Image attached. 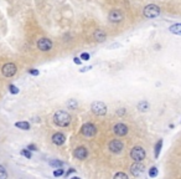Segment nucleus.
<instances>
[{
    "label": "nucleus",
    "mask_w": 181,
    "mask_h": 179,
    "mask_svg": "<svg viewBox=\"0 0 181 179\" xmlns=\"http://www.w3.org/2000/svg\"><path fill=\"white\" fill-rule=\"evenodd\" d=\"M54 122L58 127H67L71 123V116L65 111H57L54 116Z\"/></svg>",
    "instance_id": "nucleus-1"
},
{
    "label": "nucleus",
    "mask_w": 181,
    "mask_h": 179,
    "mask_svg": "<svg viewBox=\"0 0 181 179\" xmlns=\"http://www.w3.org/2000/svg\"><path fill=\"white\" fill-rule=\"evenodd\" d=\"M144 13V16L148 18V19H154V18H158L160 15V8L156 6L155 4H149L144 8L143 10Z\"/></svg>",
    "instance_id": "nucleus-2"
},
{
    "label": "nucleus",
    "mask_w": 181,
    "mask_h": 179,
    "mask_svg": "<svg viewBox=\"0 0 181 179\" xmlns=\"http://www.w3.org/2000/svg\"><path fill=\"white\" fill-rule=\"evenodd\" d=\"M145 155H146L145 149L143 148V147H140V145L133 147L132 151H130V157H132V159H134L135 162H142L145 158Z\"/></svg>",
    "instance_id": "nucleus-3"
},
{
    "label": "nucleus",
    "mask_w": 181,
    "mask_h": 179,
    "mask_svg": "<svg viewBox=\"0 0 181 179\" xmlns=\"http://www.w3.org/2000/svg\"><path fill=\"white\" fill-rule=\"evenodd\" d=\"M91 110H92V112L96 116H104L107 113V106L103 102H100V101L93 102L92 106H91Z\"/></svg>",
    "instance_id": "nucleus-4"
},
{
    "label": "nucleus",
    "mask_w": 181,
    "mask_h": 179,
    "mask_svg": "<svg viewBox=\"0 0 181 179\" xmlns=\"http://www.w3.org/2000/svg\"><path fill=\"white\" fill-rule=\"evenodd\" d=\"M81 133L84 136V137H94L96 133H97V127L93 124V123H84L82 127H81Z\"/></svg>",
    "instance_id": "nucleus-5"
},
{
    "label": "nucleus",
    "mask_w": 181,
    "mask_h": 179,
    "mask_svg": "<svg viewBox=\"0 0 181 179\" xmlns=\"http://www.w3.org/2000/svg\"><path fill=\"white\" fill-rule=\"evenodd\" d=\"M37 49L40 51H44V52H47L52 49V41L47 39V37H41L37 40Z\"/></svg>",
    "instance_id": "nucleus-6"
},
{
    "label": "nucleus",
    "mask_w": 181,
    "mask_h": 179,
    "mask_svg": "<svg viewBox=\"0 0 181 179\" xmlns=\"http://www.w3.org/2000/svg\"><path fill=\"white\" fill-rule=\"evenodd\" d=\"M16 71H17V67L15 64H13V62H8V64H5L2 69V72L5 77H13L16 73Z\"/></svg>",
    "instance_id": "nucleus-7"
},
{
    "label": "nucleus",
    "mask_w": 181,
    "mask_h": 179,
    "mask_svg": "<svg viewBox=\"0 0 181 179\" xmlns=\"http://www.w3.org/2000/svg\"><path fill=\"white\" fill-rule=\"evenodd\" d=\"M108 19H109V21H112V23H120L124 19V15L122 13V10L113 9V10H110V13L108 14Z\"/></svg>",
    "instance_id": "nucleus-8"
},
{
    "label": "nucleus",
    "mask_w": 181,
    "mask_h": 179,
    "mask_svg": "<svg viewBox=\"0 0 181 179\" xmlns=\"http://www.w3.org/2000/svg\"><path fill=\"white\" fill-rule=\"evenodd\" d=\"M109 151L110 152H113L115 154H119V153H122L123 149H124V143L122 141H119V139H114L109 143Z\"/></svg>",
    "instance_id": "nucleus-9"
},
{
    "label": "nucleus",
    "mask_w": 181,
    "mask_h": 179,
    "mask_svg": "<svg viewBox=\"0 0 181 179\" xmlns=\"http://www.w3.org/2000/svg\"><path fill=\"white\" fill-rule=\"evenodd\" d=\"M144 169H145L144 164H142L140 162H135L134 164L130 165V172H132V174H133L134 177L142 175V174L144 173Z\"/></svg>",
    "instance_id": "nucleus-10"
},
{
    "label": "nucleus",
    "mask_w": 181,
    "mask_h": 179,
    "mask_svg": "<svg viewBox=\"0 0 181 179\" xmlns=\"http://www.w3.org/2000/svg\"><path fill=\"white\" fill-rule=\"evenodd\" d=\"M128 126L127 124H124V123H117L114 127H113V132H114V134H117V136H119V137H123V136H125V134H128Z\"/></svg>",
    "instance_id": "nucleus-11"
},
{
    "label": "nucleus",
    "mask_w": 181,
    "mask_h": 179,
    "mask_svg": "<svg viewBox=\"0 0 181 179\" xmlns=\"http://www.w3.org/2000/svg\"><path fill=\"white\" fill-rule=\"evenodd\" d=\"M73 155H75V158H77V159H86L87 158V155H88V151H87V148L86 147H83V145H81V147H77V148L75 149V152H73Z\"/></svg>",
    "instance_id": "nucleus-12"
},
{
    "label": "nucleus",
    "mask_w": 181,
    "mask_h": 179,
    "mask_svg": "<svg viewBox=\"0 0 181 179\" xmlns=\"http://www.w3.org/2000/svg\"><path fill=\"white\" fill-rule=\"evenodd\" d=\"M52 142L56 144V145H62L65 142H66V137L63 133L61 132H56L54 136H52Z\"/></svg>",
    "instance_id": "nucleus-13"
},
{
    "label": "nucleus",
    "mask_w": 181,
    "mask_h": 179,
    "mask_svg": "<svg viewBox=\"0 0 181 179\" xmlns=\"http://www.w3.org/2000/svg\"><path fill=\"white\" fill-rule=\"evenodd\" d=\"M106 34L103 33L102 30H96L94 31V40H97L98 43H103V41L106 40Z\"/></svg>",
    "instance_id": "nucleus-14"
},
{
    "label": "nucleus",
    "mask_w": 181,
    "mask_h": 179,
    "mask_svg": "<svg viewBox=\"0 0 181 179\" xmlns=\"http://www.w3.org/2000/svg\"><path fill=\"white\" fill-rule=\"evenodd\" d=\"M169 31L173 33L175 35H180L181 36V24H174L169 27Z\"/></svg>",
    "instance_id": "nucleus-15"
},
{
    "label": "nucleus",
    "mask_w": 181,
    "mask_h": 179,
    "mask_svg": "<svg viewBox=\"0 0 181 179\" xmlns=\"http://www.w3.org/2000/svg\"><path fill=\"white\" fill-rule=\"evenodd\" d=\"M15 126L20 129H24V131H29L30 129V123L26 122V121H23V122H16Z\"/></svg>",
    "instance_id": "nucleus-16"
},
{
    "label": "nucleus",
    "mask_w": 181,
    "mask_h": 179,
    "mask_svg": "<svg viewBox=\"0 0 181 179\" xmlns=\"http://www.w3.org/2000/svg\"><path fill=\"white\" fill-rule=\"evenodd\" d=\"M161 147H163V139H160V141L156 143V145H155V151H154V155H155V158H158V157H159L160 151H161Z\"/></svg>",
    "instance_id": "nucleus-17"
},
{
    "label": "nucleus",
    "mask_w": 181,
    "mask_h": 179,
    "mask_svg": "<svg viewBox=\"0 0 181 179\" xmlns=\"http://www.w3.org/2000/svg\"><path fill=\"white\" fill-rule=\"evenodd\" d=\"M138 108L140 110V111H143V112H145V111H148L149 110V103L146 102V101H142L139 104H138Z\"/></svg>",
    "instance_id": "nucleus-18"
},
{
    "label": "nucleus",
    "mask_w": 181,
    "mask_h": 179,
    "mask_svg": "<svg viewBox=\"0 0 181 179\" xmlns=\"http://www.w3.org/2000/svg\"><path fill=\"white\" fill-rule=\"evenodd\" d=\"M158 175V168L156 167H152L149 169V177L150 178H155Z\"/></svg>",
    "instance_id": "nucleus-19"
},
{
    "label": "nucleus",
    "mask_w": 181,
    "mask_h": 179,
    "mask_svg": "<svg viewBox=\"0 0 181 179\" xmlns=\"http://www.w3.org/2000/svg\"><path fill=\"white\" fill-rule=\"evenodd\" d=\"M50 165L54 167V168H62L63 163L61 161H51V162H50Z\"/></svg>",
    "instance_id": "nucleus-20"
},
{
    "label": "nucleus",
    "mask_w": 181,
    "mask_h": 179,
    "mask_svg": "<svg viewBox=\"0 0 181 179\" xmlns=\"http://www.w3.org/2000/svg\"><path fill=\"white\" fill-rule=\"evenodd\" d=\"M8 174H6V171H5V168L3 165H0V179L2 178H6Z\"/></svg>",
    "instance_id": "nucleus-21"
},
{
    "label": "nucleus",
    "mask_w": 181,
    "mask_h": 179,
    "mask_svg": "<svg viewBox=\"0 0 181 179\" xmlns=\"http://www.w3.org/2000/svg\"><path fill=\"white\" fill-rule=\"evenodd\" d=\"M9 90H10V92H11L13 94H16V93H19V88H17L16 86H14V85H10Z\"/></svg>",
    "instance_id": "nucleus-22"
},
{
    "label": "nucleus",
    "mask_w": 181,
    "mask_h": 179,
    "mask_svg": "<svg viewBox=\"0 0 181 179\" xmlns=\"http://www.w3.org/2000/svg\"><path fill=\"white\" fill-rule=\"evenodd\" d=\"M114 178H115V179H118V178H124V179H127V178H128V175H127L125 173L119 172V173H117V174L114 175Z\"/></svg>",
    "instance_id": "nucleus-23"
},
{
    "label": "nucleus",
    "mask_w": 181,
    "mask_h": 179,
    "mask_svg": "<svg viewBox=\"0 0 181 179\" xmlns=\"http://www.w3.org/2000/svg\"><path fill=\"white\" fill-rule=\"evenodd\" d=\"M54 175H55V177H61V175H63V171L61 169V168H58L57 171L54 172Z\"/></svg>",
    "instance_id": "nucleus-24"
},
{
    "label": "nucleus",
    "mask_w": 181,
    "mask_h": 179,
    "mask_svg": "<svg viewBox=\"0 0 181 179\" xmlns=\"http://www.w3.org/2000/svg\"><path fill=\"white\" fill-rule=\"evenodd\" d=\"M21 154H23L24 157H26V158H31V153H30L27 149H23V151H21Z\"/></svg>",
    "instance_id": "nucleus-25"
},
{
    "label": "nucleus",
    "mask_w": 181,
    "mask_h": 179,
    "mask_svg": "<svg viewBox=\"0 0 181 179\" xmlns=\"http://www.w3.org/2000/svg\"><path fill=\"white\" fill-rule=\"evenodd\" d=\"M29 73H30V75H32V76H37L38 75V71L36 69H31V70H29Z\"/></svg>",
    "instance_id": "nucleus-26"
},
{
    "label": "nucleus",
    "mask_w": 181,
    "mask_h": 179,
    "mask_svg": "<svg viewBox=\"0 0 181 179\" xmlns=\"http://www.w3.org/2000/svg\"><path fill=\"white\" fill-rule=\"evenodd\" d=\"M81 60H84V61L89 60V54H87V52H83V54L81 55Z\"/></svg>",
    "instance_id": "nucleus-27"
},
{
    "label": "nucleus",
    "mask_w": 181,
    "mask_h": 179,
    "mask_svg": "<svg viewBox=\"0 0 181 179\" xmlns=\"http://www.w3.org/2000/svg\"><path fill=\"white\" fill-rule=\"evenodd\" d=\"M67 106H68V107H73V108H76L77 103H76V101H69V102L67 103Z\"/></svg>",
    "instance_id": "nucleus-28"
},
{
    "label": "nucleus",
    "mask_w": 181,
    "mask_h": 179,
    "mask_svg": "<svg viewBox=\"0 0 181 179\" xmlns=\"http://www.w3.org/2000/svg\"><path fill=\"white\" fill-rule=\"evenodd\" d=\"M73 60H75V64H77V65H79V64H81V61H82L79 57H75Z\"/></svg>",
    "instance_id": "nucleus-29"
},
{
    "label": "nucleus",
    "mask_w": 181,
    "mask_h": 179,
    "mask_svg": "<svg viewBox=\"0 0 181 179\" xmlns=\"http://www.w3.org/2000/svg\"><path fill=\"white\" fill-rule=\"evenodd\" d=\"M27 149H30V151H36V147H35L34 144H30V145L27 147Z\"/></svg>",
    "instance_id": "nucleus-30"
},
{
    "label": "nucleus",
    "mask_w": 181,
    "mask_h": 179,
    "mask_svg": "<svg viewBox=\"0 0 181 179\" xmlns=\"http://www.w3.org/2000/svg\"><path fill=\"white\" fill-rule=\"evenodd\" d=\"M124 113H125V110H124V108H120V110L118 111V114H119V116H123Z\"/></svg>",
    "instance_id": "nucleus-31"
},
{
    "label": "nucleus",
    "mask_w": 181,
    "mask_h": 179,
    "mask_svg": "<svg viewBox=\"0 0 181 179\" xmlns=\"http://www.w3.org/2000/svg\"><path fill=\"white\" fill-rule=\"evenodd\" d=\"M91 69H92L91 66H87V67H83L82 70H79V71H81V72H86V71H88V70H91Z\"/></svg>",
    "instance_id": "nucleus-32"
},
{
    "label": "nucleus",
    "mask_w": 181,
    "mask_h": 179,
    "mask_svg": "<svg viewBox=\"0 0 181 179\" xmlns=\"http://www.w3.org/2000/svg\"><path fill=\"white\" fill-rule=\"evenodd\" d=\"M75 172V169H73V168H71V169H69L68 171V173H67V175H69V174H71V173H73Z\"/></svg>",
    "instance_id": "nucleus-33"
}]
</instances>
